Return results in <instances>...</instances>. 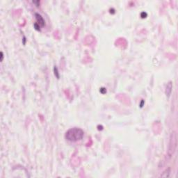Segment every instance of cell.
Segmentation results:
<instances>
[{"label":"cell","instance_id":"3","mask_svg":"<svg viewBox=\"0 0 178 178\" xmlns=\"http://www.w3.org/2000/svg\"><path fill=\"white\" fill-rule=\"evenodd\" d=\"M35 15H36V18L37 24H38V25L35 24V25H34L35 27L38 29V28H40V27H44L45 21H44L43 18L42 17L41 15H40V14H38V13H36Z\"/></svg>","mask_w":178,"mask_h":178},{"label":"cell","instance_id":"1","mask_svg":"<svg viewBox=\"0 0 178 178\" xmlns=\"http://www.w3.org/2000/svg\"><path fill=\"white\" fill-rule=\"evenodd\" d=\"M84 132L80 128H72L69 130L66 134V139L71 142H76L82 140L84 137Z\"/></svg>","mask_w":178,"mask_h":178},{"label":"cell","instance_id":"4","mask_svg":"<svg viewBox=\"0 0 178 178\" xmlns=\"http://www.w3.org/2000/svg\"><path fill=\"white\" fill-rule=\"evenodd\" d=\"M1 57H2V58H1V61H2V60H3V57H4V56H3V53H2V52H1Z\"/></svg>","mask_w":178,"mask_h":178},{"label":"cell","instance_id":"2","mask_svg":"<svg viewBox=\"0 0 178 178\" xmlns=\"http://www.w3.org/2000/svg\"><path fill=\"white\" fill-rule=\"evenodd\" d=\"M176 134L175 132H173L172 135H171V139H170V147H172L169 149L168 151V155L169 157H171L174 153L175 148H176L177 145V139H176Z\"/></svg>","mask_w":178,"mask_h":178}]
</instances>
